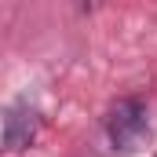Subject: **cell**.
I'll use <instances>...</instances> for the list:
<instances>
[{"instance_id": "1", "label": "cell", "mask_w": 157, "mask_h": 157, "mask_svg": "<svg viewBox=\"0 0 157 157\" xmlns=\"http://www.w3.org/2000/svg\"><path fill=\"white\" fill-rule=\"evenodd\" d=\"M143 132H146V106L139 99H121L117 106L110 110V117H106L110 143L117 150H128V146H135L143 139Z\"/></svg>"}, {"instance_id": "3", "label": "cell", "mask_w": 157, "mask_h": 157, "mask_svg": "<svg viewBox=\"0 0 157 157\" xmlns=\"http://www.w3.org/2000/svg\"><path fill=\"white\" fill-rule=\"evenodd\" d=\"M80 7H84V11H91V7H99V0H80Z\"/></svg>"}, {"instance_id": "2", "label": "cell", "mask_w": 157, "mask_h": 157, "mask_svg": "<svg viewBox=\"0 0 157 157\" xmlns=\"http://www.w3.org/2000/svg\"><path fill=\"white\" fill-rule=\"evenodd\" d=\"M37 110L29 106V102H15V106H7V113H4V146L15 154V150H26L29 143H33V135H37Z\"/></svg>"}]
</instances>
